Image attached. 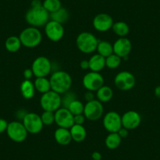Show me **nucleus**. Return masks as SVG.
<instances>
[{
    "mask_svg": "<svg viewBox=\"0 0 160 160\" xmlns=\"http://www.w3.org/2000/svg\"><path fill=\"white\" fill-rule=\"evenodd\" d=\"M42 2L41 0H32L31 3V7H42Z\"/></svg>",
    "mask_w": 160,
    "mask_h": 160,
    "instance_id": "ea45409f",
    "label": "nucleus"
},
{
    "mask_svg": "<svg viewBox=\"0 0 160 160\" xmlns=\"http://www.w3.org/2000/svg\"><path fill=\"white\" fill-rule=\"evenodd\" d=\"M121 142H122V138L118 133H109V134L105 138L106 147L111 150H114L119 147Z\"/></svg>",
    "mask_w": 160,
    "mask_h": 160,
    "instance_id": "a878e982",
    "label": "nucleus"
},
{
    "mask_svg": "<svg viewBox=\"0 0 160 160\" xmlns=\"http://www.w3.org/2000/svg\"><path fill=\"white\" fill-rule=\"evenodd\" d=\"M104 84V77L100 72H90L84 75L82 78V85L88 91L96 92Z\"/></svg>",
    "mask_w": 160,
    "mask_h": 160,
    "instance_id": "9d476101",
    "label": "nucleus"
},
{
    "mask_svg": "<svg viewBox=\"0 0 160 160\" xmlns=\"http://www.w3.org/2000/svg\"><path fill=\"white\" fill-rule=\"evenodd\" d=\"M84 106L85 105L81 101L76 99L69 104V106L68 107V109L72 112V114L73 115H81V114H83Z\"/></svg>",
    "mask_w": 160,
    "mask_h": 160,
    "instance_id": "7c9ffc66",
    "label": "nucleus"
},
{
    "mask_svg": "<svg viewBox=\"0 0 160 160\" xmlns=\"http://www.w3.org/2000/svg\"><path fill=\"white\" fill-rule=\"evenodd\" d=\"M45 34L52 42H58L64 35V28L62 24L54 21H49L45 25Z\"/></svg>",
    "mask_w": 160,
    "mask_h": 160,
    "instance_id": "4468645a",
    "label": "nucleus"
},
{
    "mask_svg": "<svg viewBox=\"0 0 160 160\" xmlns=\"http://www.w3.org/2000/svg\"><path fill=\"white\" fill-rule=\"evenodd\" d=\"M41 119L44 126H51L55 122V113L53 112L44 111L41 115Z\"/></svg>",
    "mask_w": 160,
    "mask_h": 160,
    "instance_id": "2f4dec72",
    "label": "nucleus"
},
{
    "mask_svg": "<svg viewBox=\"0 0 160 160\" xmlns=\"http://www.w3.org/2000/svg\"><path fill=\"white\" fill-rule=\"evenodd\" d=\"M132 50V43L129 38L126 37H120L114 42L113 52L115 54L123 59L129 57Z\"/></svg>",
    "mask_w": 160,
    "mask_h": 160,
    "instance_id": "dca6fc26",
    "label": "nucleus"
},
{
    "mask_svg": "<svg viewBox=\"0 0 160 160\" xmlns=\"http://www.w3.org/2000/svg\"><path fill=\"white\" fill-rule=\"evenodd\" d=\"M31 68L36 78L47 77L51 72L52 64L47 57L40 56L34 60Z\"/></svg>",
    "mask_w": 160,
    "mask_h": 160,
    "instance_id": "6e6552de",
    "label": "nucleus"
},
{
    "mask_svg": "<svg viewBox=\"0 0 160 160\" xmlns=\"http://www.w3.org/2000/svg\"><path fill=\"white\" fill-rule=\"evenodd\" d=\"M42 7L49 13H52L62 7L61 0H44Z\"/></svg>",
    "mask_w": 160,
    "mask_h": 160,
    "instance_id": "c85d7f7f",
    "label": "nucleus"
},
{
    "mask_svg": "<svg viewBox=\"0 0 160 160\" xmlns=\"http://www.w3.org/2000/svg\"><path fill=\"white\" fill-rule=\"evenodd\" d=\"M155 96L160 100V86H158L155 88Z\"/></svg>",
    "mask_w": 160,
    "mask_h": 160,
    "instance_id": "37998d69",
    "label": "nucleus"
},
{
    "mask_svg": "<svg viewBox=\"0 0 160 160\" xmlns=\"http://www.w3.org/2000/svg\"><path fill=\"white\" fill-rule=\"evenodd\" d=\"M80 68L82 70H87L90 69V64H89V60H83L80 62Z\"/></svg>",
    "mask_w": 160,
    "mask_h": 160,
    "instance_id": "58836bf2",
    "label": "nucleus"
},
{
    "mask_svg": "<svg viewBox=\"0 0 160 160\" xmlns=\"http://www.w3.org/2000/svg\"><path fill=\"white\" fill-rule=\"evenodd\" d=\"M98 42L99 41L96 36L90 32H82L76 38V46L78 50L87 54L96 51Z\"/></svg>",
    "mask_w": 160,
    "mask_h": 160,
    "instance_id": "20e7f679",
    "label": "nucleus"
},
{
    "mask_svg": "<svg viewBox=\"0 0 160 160\" xmlns=\"http://www.w3.org/2000/svg\"><path fill=\"white\" fill-rule=\"evenodd\" d=\"M27 113L28 112H26L25 110H23L22 109V110H19L18 112H17V115H18V117L20 118V119L23 120V118H24V116H25Z\"/></svg>",
    "mask_w": 160,
    "mask_h": 160,
    "instance_id": "79ce46f5",
    "label": "nucleus"
},
{
    "mask_svg": "<svg viewBox=\"0 0 160 160\" xmlns=\"http://www.w3.org/2000/svg\"><path fill=\"white\" fill-rule=\"evenodd\" d=\"M112 31L116 35L120 37H125L130 32V27L124 21H118L114 23L112 28Z\"/></svg>",
    "mask_w": 160,
    "mask_h": 160,
    "instance_id": "cd10ccee",
    "label": "nucleus"
},
{
    "mask_svg": "<svg viewBox=\"0 0 160 160\" xmlns=\"http://www.w3.org/2000/svg\"><path fill=\"white\" fill-rule=\"evenodd\" d=\"M22 122L27 130L28 133L37 134L42 130L44 125L41 119V116L34 112H28Z\"/></svg>",
    "mask_w": 160,
    "mask_h": 160,
    "instance_id": "0eeeda50",
    "label": "nucleus"
},
{
    "mask_svg": "<svg viewBox=\"0 0 160 160\" xmlns=\"http://www.w3.org/2000/svg\"><path fill=\"white\" fill-rule=\"evenodd\" d=\"M40 106L44 111L55 112L61 108V94L53 90L43 93L40 98Z\"/></svg>",
    "mask_w": 160,
    "mask_h": 160,
    "instance_id": "39448f33",
    "label": "nucleus"
},
{
    "mask_svg": "<svg viewBox=\"0 0 160 160\" xmlns=\"http://www.w3.org/2000/svg\"><path fill=\"white\" fill-rule=\"evenodd\" d=\"M72 141L80 143L83 141L87 138V130L82 125L74 124L70 129Z\"/></svg>",
    "mask_w": 160,
    "mask_h": 160,
    "instance_id": "412c9836",
    "label": "nucleus"
},
{
    "mask_svg": "<svg viewBox=\"0 0 160 160\" xmlns=\"http://www.w3.org/2000/svg\"><path fill=\"white\" fill-rule=\"evenodd\" d=\"M86 117L83 114L74 115V123L76 125H82L85 122Z\"/></svg>",
    "mask_w": 160,
    "mask_h": 160,
    "instance_id": "72a5a7b5",
    "label": "nucleus"
},
{
    "mask_svg": "<svg viewBox=\"0 0 160 160\" xmlns=\"http://www.w3.org/2000/svg\"><path fill=\"white\" fill-rule=\"evenodd\" d=\"M97 51H98V54L101 55L104 58H108L112 53L113 52V45L111 43L108 41H99L98 42V47H97Z\"/></svg>",
    "mask_w": 160,
    "mask_h": 160,
    "instance_id": "393cba45",
    "label": "nucleus"
},
{
    "mask_svg": "<svg viewBox=\"0 0 160 160\" xmlns=\"http://www.w3.org/2000/svg\"><path fill=\"white\" fill-rule=\"evenodd\" d=\"M90 70L91 72H100L105 68V58L100 54H94L89 60Z\"/></svg>",
    "mask_w": 160,
    "mask_h": 160,
    "instance_id": "6ab92c4d",
    "label": "nucleus"
},
{
    "mask_svg": "<svg viewBox=\"0 0 160 160\" xmlns=\"http://www.w3.org/2000/svg\"><path fill=\"white\" fill-rule=\"evenodd\" d=\"M21 95L23 98L26 100L32 99L34 98L35 93V88L34 82H32L31 80L24 79L21 84Z\"/></svg>",
    "mask_w": 160,
    "mask_h": 160,
    "instance_id": "aec40b11",
    "label": "nucleus"
},
{
    "mask_svg": "<svg viewBox=\"0 0 160 160\" xmlns=\"http://www.w3.org/2000/svg\"><path fill=\"white\" fill-rule=\"evenodd\" d=\"M91 157L93 160H101V158H102V155H101V154L99 152H93Z\"/></svg>",
    "mask_w": 160,
    "mask_h": 160,
    "instance_id": "a19ab883",
    "label": "nucleus"
},
{
    "mask_svg": "<svg viewBox=\"0 0 160 160\" xmlns=\"http://www.w3.org/2000/svg\"><path fill=\"white\" fill-rule=\"evenodd\" d=\"M23 75H24V79L30 80L32 78V76L34 75L33 72H32V68H26L25 70L23 72Z\"/></svg>",
    "mask_w": 160,
    "mask_h": 160,
    "instance_id": "c9c22d12",
    "label": "nucleus"
},
{
    "mask_svg": "<svg viewBox=\"0 0 160 160\" xmlns=\"http://www.w3.org/2000/svg\"><path fill=\"white\" fill-rule=\"evenodd\" d=\"M104 114V107L102 103L98 100L94 99L89 101L84 106L83 115L86 118L90 121H97L102 117Z\"/></svg>",
    "mask_w": 160,
    "mask_h": 160,
    "instance_id": "f8f14e48",
    "label": "nucleus"
},
{
    "mask_svg": "<svg viewBox=\"0 0 160 160\" xmlns=\"http://www.w3.org/2000/svg\"><path fill=\"white\" fill-rule=\"evenodd\" d=\"M34 85H35V90L38 91V93H42V94L51 90L50 79H48L47 77L36 78L35 81L34 82Z\"/></svg>",
    "mask_w": 160,
    "mask_h": 160,
    "instance_id": "5701e85b",
    "label": "nucleus"
},
{
    "mask_svg": "<svg viewBox=\"0 0 160 160\" xmlns=\"http://www.w3.org/2000/svg\"><path fill=\"white\" fill-rule=\"evenodd\" d=\"M97 100L101 103L110 101L113 98V90L108 86H103L96 91Z\"/></svg>",
    "mask_w": 160,
    "mask_h": 160,
    "instance_id": "4be33fe9",
    "label": "nucleus"
},
{
    "mask_svg": "<svg viewBox=\"0 0 160 160\" xmlns=\"http://www.w3.org/2000/svg\"><path fill=\"white\" fill-rule=\"evenodd\" d=\"M114 24L113 19L108 13H101L96 15L93 20V26L95 30L100 32H106L110 30Z\"/></svg>",
    "mask_w": 160,
    "mask_h": 160,
    "instance_id": "2eb2a0df",
    "label": "nucleus"
},
{
    "mask_svg": "<svg viewBox=\"0 0 160 160\" xmlns=\"http://www.w3.org/2000/svg\"><path fill=\"white\" fill-rule=\"evenodd\" d=\"M121 62H122V58L115 53H112V55L105 58L106 67L109 69L117 68L121 64Z\"/></svg>",
    "mask_w": 160,
    "mask_h": 160,
    "instance_id": "c756f323",
    "label": "nucleus"
},
{
    "mask_svg": "<svg viewBox=\"0 0 160 160\" xmlns=\"http://www.w3.org/2000/svg\"><path fill=\"white\" fill-rule=\"evenodd\" d=\"M50 82L51 90L61 95L69 91L72 87V79L68 72L64 71H57L51 75Z\"/></svg>",
    "mask_w": 160,
    "mask_h": 160,
    "instance_id": "f257e3e1",
    "label": "nucleus"
},
{
    "mask_svg": "<svg viewBox=\"0 0 160 160\" xmlns=\"http://www.w3.org/2000/svg\"><path fill=\"white\" fill-rule=\"evenodd\" d=\"M141 122V115L136 111H128L122 115V126L128 130L138 128Z\"/></svg>",
    "mask_w": 160,
    "mask_h": 160,
    "instance_id": "f3484780",
    "label": "nucleus"
},
{
    "mask_svg": "<svg viewBox=\"0 0 160 160\" xmlns=\"http://www.w3.org/2000/svg\"><path fill=\"white\" fill-rule=\"evenodd\" d=\"M114 82L115 87L120 90L127 91L134 87L136 84V78L131 72L122 71L117 74L115 77Z\"/></svg>",
    "mask_w": 160,
    "mask_h": 160,
    "instance_id": "1a4fd4ad",
    "label": "nucleus"
},
{
    "mask_svg": "<svg viewBox=\"0 0 160 160\" xmlns=\"http://www.w3.org/2000/svg\"><path fill=\"white\" fill-rule=\"evenodd\" d=\"M117 133H118V135H119L120 137H121V138H126L128 137L129 135V130H127V129L124 128V127H122V128L120 129L119 130H118Z\"/></svg>",
    "mask_w": 160,
    "mask_h": 160,
    "instance_id": "e433bc0d",
    "label": "nucleus"
},
{
    "mask_svg": "<svg viewBox=\"0 0 160 160\" xmlns=\"http://www.w3.org/2000/svg\"><path fill=\"white\" fill-rule=\"evenodd\" d=\"M95 97H96V95L93 94V93L92 91H87V93H85V95H84V98H85L86 101H87V102L94 100Z\"/></svg>",
    "mask_w": 160,
    "mask_h": 160,
    "instance_id": "4c0bfd02",
    "label": "nucleus"
},
{
    "mask_svg": "<svg viewBox=\"0 0 160 160\" xmlns=\"http://www.w3.org/2000/svg\"><path fill=\"white\" fill-rule=\"evenodd\" d=\"M69 13L65 8L61 7L57 11L53 13H50V19L51 21H54L56 22L60 23V24H64L68 20Z\"/></svg>",
    "mask_w": 160,
    "mask_h": 160,
    "instance_id": "bb28decb",
    "label": "nucleus"
},
{
    "mask_svg": "<svg viewBox=\"0 0 160 160\" xmlns=\"http://www.w3.org/2000/svg\"><path fill=\"white\" fill-rule=\"evenodd\" d=\"M25 21L32 27H45L50 21V13L42 7H31L25 14Z\"/></svg>",
    "mask_w": 160,
    "mask_h": 160,
    "instance_id": "f03ea898",
    "label": "nucleus"
},
{
    "mask_svg": "<svg viewBox=\"0 0 160 160\" xmlns=\"http://www.w3.org/2000/svg\"><path fill=\"white\" fill-rule=\"evenodd\" d=\"M7 133L11 141L17 143H21L25 141L28 133L23 122L19 121H13L8 123Z\"/></svg>",
    "mask_w": 160,
    "mask_h": 160,
    "instance_id": "423d86ee",
    "label": "nucleus"
},
{
    "mask_svg": "<svg viewBox=\"0 0 160 160\" xmlns=\"http://www.w3.org/2000/svg\"><path fill=\"white\" fill-rule=\"evenodd\" d=\"M76 99V95L75 93L70 91L66 92L65 93H64V96L61 98V106H62V108H68L69 104Z\"/></svg>",
    "mask_w": 160,
    "mask_h": 160,
    "instance_id": "473e14b6",
    "label": "nucleus"
},
{
    "mask_svg": "<svg viewBox=\"0 0 160 160\" xmlns=\"http://www.w3.org/2000/svg\"><path fill=\"white\" fill-rule=\"evenodd\" d=\"M21 46H22V44H21L19 36H16V35H12V36L8 37L5 42L6 50L10 53L18 52L21 49Z\"/></svg>",
    "mask_w": 160,
    "mask_h": 160,
    "instance_id": "b1692460",
    "label": "nucleus"
},
{
    "mask_svg": "<svg viewBox=\"0 0 160 160\" xmlns=\"http://www.w3.org/2000/svg\"><path fill=\"white\" fill-rule=\"evenodd\" d=\"M55 113V122L58 127L70 129L74 125V115L65 108H60Z\"/></svg>",
    "mask_w": 160,
    "mask_h": 160,
    "instance_id": "ddd939ff",
    "label": "nucleus"
},
{
    "mask_svg": "<svg viewBox=\"0 0 160 160\" xmlns=\"http://www.w3.org/2000/svg\"><path fill=\"white\" fill-rule=\"evenodd\" d=\"M55 141L58 144L62 146H66L71 143L72 141V135L69 129L61 128L57 129L54 133Z\"/></svg>",
    "mask_w": 160,
    "mask_h": 160,
    "instance_id": "a211bd4d",
    "label": "nucleus"
},
{
    "mask_svg": "<svg viewBox=\"0 0 160 160\" xmlns=\"http://www.w3.org/2000/svg\"><path fill=\"white\" fill-rule=\"evenodd\" d=\"M8 123L7 120L4 118H0V133H2L4 132H7V127H8Z\"/></svg>",
    "mask_w": 160,
    "mask_h": 160,
    "instance_id": "f704fd0d",
    "label": "nucleus"
},
{
    "mask_svg": "<svg viewBox=\"0 0 160 160\" xmlns=\"http://www.w3.org/2000/svg\"><path fill=\"white\" fill-rule=\"evenodd\" d=\"M21 44L27 48H35L38 47L42 40V35L38 28L30 27L24 28L19 35Z\"/></svg>",
    "mask_w": 160,
    "mask_h": 160,
    "instance_id": "7ed1b4c3",
    "label": "nucleus"
},
{
    "mask_svg": "<svg viewBox=\"0 0 160 160\" xmlns=\"http://www.w3.org/2000/svg\"><path fill=\"white\" fill-rule=\"evenodd\" d=\"M103 126L109 133H117L122 128V116L115 111L108 112L103 118Z\"/></svg>",
    "mask_w": 160,
    "mask_h": 160,
    "instance_id": "9b49d317",
    "label": "nucleus"
}]
</instances>
